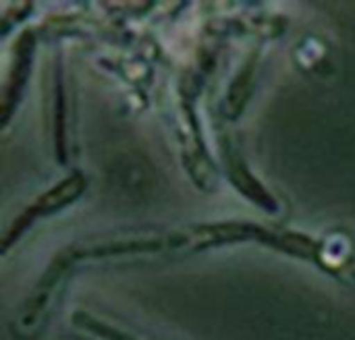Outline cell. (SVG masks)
<instances>
[{
    "label": "cell",
    "instance_id": "obj_4",
    "mask_svg": "<svg viewBox=\"0 0 355 340\" xmlns=\"http://www.w3.org/2000/svg\"><path fill=\"white\" fill-rule=\"evenodd\" d=\"M71 320H73V326L77 330L89 334L96 340H141L139 337H133L131 332H125L119 326H112V324L87 314V312H75Z\"/></svg>",
    "mask_w": 355,
    "mask_h": 340
},
{
    "label": "cell",
    "instance_id": "obj_2",
    "mask_svg": "<svg viewBox=\"0 0 355 340\" xmlns=\"http://www.w3.org/2000/svg\"><path fill=\"white\" fill-rule=\"evenodd\" d=\"M33 50H35L33 31H23L17 42V48H15L17 54H15V62H12V69L6 79L4 98H2V123L4 125L10 120V114L21 100L23 87L27 83V77H29V71L33 64Z\"/></svg>",
    "mask_w": 355,
    "mask_h": 340
},
{
    "label": "cell",
    "instance_id": "obj_5",
    "mask_svg": "<svg viewBox=\"0 0 355 340\" xmlns=\"http://www.w3.org/2000/svg\"><path fill=\"white\" fill-rule=\"evenodd\" d=\"M67 106V98H64V91H62V79H60V73L56 75V154H58V160L64 162V110Z\"/></svg>",
    "mask_w": 355,
    "mask_h": 340
},
{
    "label": "cell",
    "instance_id": "obj_1",
    "mask_svg": "<svg viewBox=\"0 0 355 340\" xmlns=\"http://www.w3.org/2000/svg\"><path fill=\"white\" fill-rule=\"evenodd\" d=\"M85 187H87V179H85L79 170H75V172H71L69 177H64L62 181H58L52 189H48V191L42 193L40 197H35V199H33V202H31V204L12 220V224H10L8 231L4 233V237H2V251L8 253V249L21 239V235H23L31 224H35L40 218H46V216H50V214H56V212H60L62 208L71 206L75 199H79V197L83 195Z\"/></svg>",
    "mask_w": 355,
    "mask_h": 340
},
{
    "label": "cell",
    "instance_id": "obj_3",
    "mask_svg": "<svg viewBox=\"0 0 355 340\" xmlns=\"http://www.w3.org/2000/svg\"><path fill=\"white\" fill-rule=\"evenodd\" d=\"M223 154H225V162H227L229 177H231V181L235 183V187H237L243 195L252 197V199L256 202V206H260V208H264V210H268V212H275V210H277V202H275V199L270 197V193L252 177V172L248 170L245 162L237 156V152L225 145V147H223Z\"/></svg>",
    "mask_w": 355,
    "mask_h": 340
}]
</instances>
